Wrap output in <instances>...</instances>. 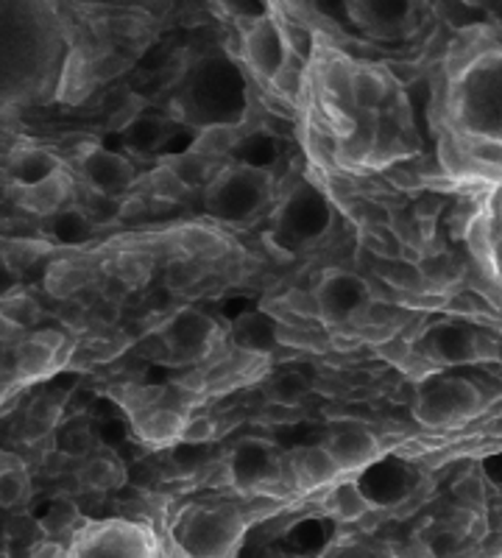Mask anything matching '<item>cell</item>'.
<instances>
[{
    "label": "cell",
    "mask_w": 502,
    "mask_h": 558,
    "mask_svg": "<svg viewBox=\"0 0 502 558\" xmlns=\"http://www.w3.org/2000/svg\"><path fill=\"white\" fill-rule=\"evenodd\" d=\"M246 59L255 68L257 76L273 82V76L285 68L287 62V48L282 32L273 26L271 20H255V26L246 32Z\"/></svg>",
    "instance_id": "5bb4252c"
},
{
    "label": "cell",
    "mask_w": 502,
    "mask_h": 558,
    "mask_svg": "<svg viewBox=\"0 0 502 558\" xmlns=\"http://www.w3.org/2000/svg\"><path fill=\"white\" fill-rule=\"evenodd\" d=\"M14 291V268L9 266L7 257L0 254V299L7 296V293Z\"/></svg>",
    "instance_id": "ee69618b"
},
{
    "label": "cell",
    "mask_w": 502,
    "mask_h": 558,
    "mask_svg": "<svg viewBox=\"0 0 502 558\" xmlns=\"http://www.w3.org/2000/svg\"><path fill=\"white\" fill-rule=\"evenodd\" d=\"M321 447L330 452L341 475L366 470V466H371L380 458V441H377L375 433L360 425H346L341 430L330 433Z\"/></svg>",
    "instance_id": "8fae6325"
},
{
    "label": "cell",
    "mask_w": 502,
    "mask_h": 558,
    "mask_svg": "<svg viewBox=\"0 0 502 558\" xmlns=\"http://www.w3.org/2000/svg\"><path fill=\"white\" fill-rule=\"evenodd\" d=\"M439 157L464 182H502V48L477 51L452 73Z\"/></svg>",
    "instance_id": "6da1fadb"
},
{
    "label": "cell",
    "mask_w": 502,
    "mask_h": 558,
    "mask_svg": "<svg viewBox=\"0 0 502 558\" xmlns=\"http://www.w3.org/2000/svg\"><path fill=\"white\" fill-rule=\"evenodd\" d=\"M277 347H293V349H321L325 338L318 336L307 324H291L277 318Z\"/></svg>",
    "instance_id": "4dcf8cb0"
},
{
    "label": "cell",
    "mask_w": 502,
    "mask_h": 558,
    "mask_svg": "<svg viewBox=\"0 0 502 558\" xmlns=\"http://www.w3.org/2000/svg\"><path fill=\"white\" fill-rule=\"evenodd\" d=\"M0 313H3L7 318H12L20 330H26V327L37 324L39 305L34 302L32 296H26V293L12 291V293H7V296L0 299Z\"/></svg>",
    "instance_id": "1f68e13d"
},
{
    "label": "cell",
    "mask_w": 502,
    "mask_h": 558,
    "mask_svg": "<svg viewBox=\"0 0 502 558\" xmlns=\"http://www.w3.org/2000/svg\"><path fill=\"white\" fill-rule=\"evenodd\" d=\"M271 196V173L266 168L235 166L223 168L207 184V213L218 221L243 223L252 221Z\"/></svg>",
    "instance_id": "3957f363"
},
{
    "label": "cell",
    "mask_w": 502,
    "mask_h": 558,
    "mask_svg": "<svg viewBox=\"0 0 502 558\" xmlns=\"http://www.w3.org/2000/svg\"><path fill=\"white\" fill-rule=\"evenodd\" d=\"M458 497L464 500V506L469 508H483V500H486V492H483V483L477 481V477H464V481L458 483Z\"/></svg>",
    "instance_id": "b9f144b4"
},
{
    "label": "cell",
    "mask_w": 502,
    "mask_h": 558,
    "mask_svg": "<svg viewBox=\"0 0 502 558\" xmlns=\"http://www.w3.org/2000/svg\"><path fill=\"white\" fill-rule=\"evenodd\" d=\"M285 307L293 311L296 316H313L318 318V305H316V296L305 291H291L285 296Z\"/></svg>",
    "instance_id": "60d3db41"
},
{
    "label": "cell",
    "mask_w": 502,
    "mask_h": 558,
    "mask_svg": "<svg viewBox=\"0 0 502 558\" xmlns=\"http://www.w3.org/2000/svg\"><path fill=\"white\" fill-rule=\"evenodd\" d=\"M179 248L187 257H201V260H216L218 254L223 252V238L212 229L204 227H187L179 232Z\"/></svg>",
    "instance_id": "484cf974"
},
{
    "label": "cell",
    "mask_w": 502,
    "mask_h": 558,
    "mask_svg": "<svg viewBox=\"0 0 502 558\" xmlns=\"http://www.w3.org/2000/svg\"><path fill=\"white\" fill-rule=\"evenodd\" d=\"M20 332H23V330H20L17 324H14L12 318H7V316H3V313H0V343L17 341Z\"/></svg>",
    "instance_id": "f6af8a7d"
},
{
    "label": "cell",
    "mask_w": 502,
    "mask_h": 558,
    "mask_svg": "<svg viewBox=\"0 0 502 558\" xmlns=\"http://www.w3.org/2000/svg\"><path fill=\"white\" fill-rule=\"evenodd\" d=\"M89 268L78 266L73 260H57L45 271V291L51 293L53 299H71L82 288L89 286Z\"/></svg>",
    "instance_id": "7402d4cb"
},
{
    "label": "cell",
    "mask_w": 502,
    "mask_h": 558,
    "mask_svg": "<svg viewBox=\"0 0 502 558\" xmlns=\"http://www.w3.org/2000/svg\"><path fill=\"white\" fill-rule=\"evenodd\" d=\"M330 495H327V511L335 517L338 522H357L360 517H366V511L371 508V500L366 497V492L360 488L357 481H341L330 483Z\"/></svg>",
    "instance_id": "ac0fdd59"
},
{
    "label": "cell",
    "mask_w": 502,
    "mask_h": 558,
    "mask_svg": "<svg viewBox=\"0 0 502 558\" xmlns=\"http://www.w3.org/2000/svg\"><path fill=\"white\" fill-rule=\"evenodd\" d=\"M243 533V517L230 502L191 506L173 525V539L187 558H223L235 550Z\"/></svg>",
    "instance_id": "7a4b0ae2"
},
{
    "label": "cell",
    "mask_w": 502,
    "mask_h": 558,
    "mask_svg": "<svg viewBox=\"0 0 502 558\" xmlns=\"http://www.w3.org/2000/svg\"><path fill=\"white\" fill-rule=\"evenodd\" d=\"M123 140H126V146L134 154H151L166 143V126L159 121H148L140 114L137 121L123 129Z\"/></svg>",
    "instance_id": "4316f807"
},
{
    "label": "cell",
    "mask_w": 502,
    "mask_h": 558,
    "mask_svg": "<svg viewBox=\"0 0 502 558\" xmlns=\"http://www.w3.org/2000/svg\"><path fill=\"white\" fill-rule=\"evenodd\" d=\"M425 352L432 363L441 366H461V363H475L486 355V338L458 322L436 324L425 338Z\"/></svg>",
    "instance_id": "9c48e42d"
},
{
    "label": "cell",
    "mask_w": 502,
    "mask_h": 558,
    "mask_svg": "<svg viewBox=\"0 0 502 558\" xmlns=\"http://www.w3.org/2000/svg\"><path fill=\"white\" fill-rule=\"evenodd\" d=\"M82 173L87 184L101 196H115L126 191L134 182V166L126 157L115 151H107L101 146H89L82 151Z\"/></svg>",
    "instance_id": "7c38bea8"
},
{
    "label": "cell",
    "mask_w": 502,
    "mask_h": 558,
    "mask_svg": "<svg viewBox=\"0 0 502 558\" xmlns=\"http://www.w3.org/2000/svg\"><path fill=\"white\" fill-rule=\"evenodd\" d=\"M489 187L494 191V202L489 204V209H480L469 238L475 252L480 254L483 268H489L494 282L502 286V182L489 184Z\"/></svg>",
    "instance_id": "4fadbf2b"
},
{
    "label": "cell",
    "mask_w": 502,
    "mask_h": 558,
    "mask_svg": "<svg viewBox=\"0 0 502 558\" xmlns=\"http://www.w3.org/2000/svg\"><path fill=\"white\" fill-rule=\"evenodd\" d=\"M42 252H45L42 243H34V241H17V243H12V246H9L7 252H3V257H7L9 266H12L14 271H17V268L32 266V263L37 260V257H39V254H42Z\"/></svg>",
    "instance_id": "f35d334b"
},
{
    "label": "cell",
    "mask_w": 502,
    "mask_h": 558,
    "mask_svg": "<svg viewBox=\"0 0 502 558\" xmlns=\"http://www.w3.org/2000/svg\"><path fill=\"white\" fill-rule=\"evenodd\" d=\"M230 475L243 492H257L280 481V458L262 438H243L230 456Z\"/></svg>",
    "instance_id": "30bf717a"
},
{
    "label": "cell",
    "mask_w": 502,
    "mask_h": 558,
    "mask_svg": "<svg viewBox=\"0 0 502 558\" xmlns=\"http://www.w3.org/2000/svg\"><path fill=\"white\" fill-rule=\"evenodd\" d=\"M310 391V383L305 380V375L299 372H285L282 377H277L271 386V400L282 408H296Z\"/></svg>",
    "instance_id": "f1b7e54d"
},
{
    "label": "cell",
    "mask_w": 502,
    "mask_h": 558,
    "mask_svg": "<svg viewBox=\"0 0 502 558\" xmlns=\"http://www.w3.org/2000/svg\"><path fill=\"white\" fill-rule=\"evenodd\" d=\"M235 343L243 352L262 355L271 347H277V318L268 313H246L235 324Z\"/></svg>",
    "instance_id": "d6986e66"
},
{
    "label": "cell",
    "mask_w": 502,
    "mask_h": 558,
    "mask_svg": "<svg viewBox=\"0 0 502 558\" xmlns=\"http://www.w3.org/2000/svg\"><path fill=\"white\" fill-rule=\"evenodd\" d=\"M71 558H154V539L134 522H96L78 533Z\"/></svg>",
    "instance_id": "8992f818"
},
{
    "label": "cell",
    "mask_w": 502,
    "mask_h": 558,
    "mask_svg": "<svg viewBox=\"0 0 502 558\" xmlns=\"http://www.w3.org/2000/svg\"><path fill=\"white\" fill-rule=\"evenodd\" d=\"M216 436V422L210 416H187L182 430H179V438L185 441V445H204V441H210Z\"/></svg>",
    "instance_id": "74e56055"
},
{
    "label": "cell",
    "mask_w": 502,
    "mask_h": 558,
    "mask_svg": "<svg viewBox=\"0 0 502 558\" xmlns=\"http://www.w3.org/2000/svg\"><path fill=\"white\" fill-rule=\"evenodd\" d=\"M53 232H57V238L62 243H82L89 235V221L78 209H68V213H59Z\"/></svg>",
    "instance_id": "836d02e7"
},
{
    "label": "cell",
    "mask_w": 502,
    "mask_h": 558,
    "mask_svg": "<svg viewBox=\"0 0 502 558\" xmlns=\"http://www.w3.org/2000/svg\"><path fill=\"white\" fill-rule=\"evenodd\" d=\"M53 171H59V162L48 151H39V148L20 151L12 162V177L17 179V187L42 182V179L51 177Z\"/></svg>",
    "instance_id": "d4e9b609"
},
{
    "label": "cell",
    "mask_w": 502,
    "mask_h": 558,
    "mask_svg": "<svg viewBox=\"0 0 502 558\" xmlns=\"http://www.w3.org/2000/svg\"><path fill=\"white\" fill-rule=\"evenodd\" d=\"M78 520V508L73 506V502H53L51 508H48V514L42 517V522H39V527H42L45 533H51V536H57V533L68 531L71 525H76Z\"/></svg>",
    "instance_id": "e575fe53"
},
{
    "label": "cell",
    "mask_w": 502,
    "mask_h": 558,
    "mask_svg": "<svg viewBox=\"0 0 502 558\" xmlns=\"http://www.w3.org/2000/svg\"><path fill=\"white\" fill-rule=\"evenodd\" d=\"M325 558H396V556L391 550H385V547L346 539V542H341V545L332 547Z\"/></svg>",
    "instance_id": "8d00e7d4"
},
{
    "label": "cell",
    "mask_w": 502,
    "mask_h": 558,
    "mask_svg": "<svg viewBox=\"0 0 502 558\" xmlns=\"http://www.w3.org/2000/svg\"><path fill=\"white\" fill-rule=\"evenodd\" d=\"M291 475L293 483L302 488V492H316V488H327L330 483H335L341 477L335 461L330 458V452L325 447H299V450L291 452Z\"/></svg>",
    "instance_id": "2e32d148"
},
{
    "label": "cell",
    "mask_w": 502,
    "mask_h": 558,
    "mask_svg": "<svg viewBox=\"0 0 502 558\" xmlns=\"http://www.w3.org/2000/svg\"><path fill=\"white\" fill-rule=\"evenodd\" d=\"M416 0H355V17L371 37H396L414 20Z\"/></svg>",
    "instance_id": "9a60e30c"
},
{
    "label": "cell",
    "mask_w": 502,
    "mask_h": 558,
    "mask_svg": "<svg viewBox=\"0 0 502 558\" xmlns=\"http://www.w3.org/2000/svg\"><path fill=\"white\" fill-rule=\"evenodd\" d=\"M330 202L325 198V193L310 187V184H299L296 191L287 193V198L277 209V218H273L277 238L291 248L316 243L330 229Z\"/></svg>",
    "instance_id": "5b68a950"
},
{
    "label": "cell",
    "mask_w": 502,
    "mask_h": 558,
    "mask_svg": "<svg viewBox=\"0 0 502 558\" xmlns=\"http://www.w3.org/2000/svg\"><path fill=\"white\" fill-rule=\"evenodd\" d=\"M159 166L168 168L179 182L185 184L187 191H193V187H207L218 173L216 159L201 157V154L191 151V148L182 154H173V157H162Z\"/></svg>",
    "instance_id": "ffe728a7"
},
{
    "label": "cell",
    "mask_w": 502,
    "mask_h": 558,
    "mask_svg": "<svg viewBox=\"0 0 502 558\" xmlns=\"http://www.w3.org/2000/svg\"><path fill=\"white\" fill-rule=\"evenodd\" d=\"M218 338H221L218 324L198 311L176 313L159 332L162 357L173 366H191V363L204 361L216 349Z\"/></svg>",
    "instance_id": "ba28073f"
},
{
    "label": "cell",
    "mask_w": 502,
    "mask_h": 558,
    "mask_svg": "<svg viewBox=\"0 0 502 558\" xmlns=\"http://www.w3.org/2000/svg\"><path fill=\"white\" fill-rule=\"evenodd\" d=\"M313 296H316L318 318L325 324H332V327L360 322L371 311L369 282L352 271H341V268L327 271Z\"/></svg>",
    "instance_id": "52a82bcc"
},
{
    "label": "cell",
    "mask_w": 502,
    "mask_h": 558,
    "mask_svg": "<svg viewBox=\"0 0 502 558\" xmlns=\"http://www.w3.org/2000/svg\"><path fill=\"white\" fill-rule=\"evenodd\" d=\"M461 547V539H458V533H452V531H441L436 539L430 542V556L432 558H452L455 553H458Z\"/></svg>",
    "instance_id": "7bdbcfd3"
},
{
    "label": "cell",
    "mask_w": 502,
    "mask_h": 558,
    "mask_svg": "<svg viewBox=\"0 0 502 558\" xmlns=\"http://www.w3.org/2000/svg\"><path fill=\"white\" fill-rule=\"evenodd\" d=\"M235 151H243V166H252V168H266L273 162V157H277V148H273V143L268 137H262V134H257V137H243L241 143H237Z\"/></svg>",
    "instance_id": "d6a6232c"
},
{
    "label": "cell",
    "mask_w": 502,
    "mask_h": 558,
    "mask_svg": "<svg viewBox=\"0 0 502 558\" xmlns=\"http://www.w3.org/2000/svg\"><path fill=\"white\" fill-rule=\"evenodd\" d=\"M483 393L464 377H427L414 402V416L425 427H452L475 416Z\"/></svg>",
    "instance_id": "277c9868"
},
{
    "label": "cell",
    "mask_w": 502,
    "mask_h": 558,
    "mask_svg": "<svg viewBox=\"0 0 502 558\" xmlns=\"http://www.w3.org/2000/svg\"><path fill=\"white\" fill-rule=\"evenodd\" d=\"M151 274V263L143 254H123L121 260L115 263V277L123 279L126 286H140Z\"/></svg>",
    "instance_id": "d590c367"
},
{
    "label": "cell",
    "mask_w": 502,
    "mask_h": 558,
    "mask_svg": "<svg viewBox=\"0 0 502 558\" xmlns=\"http://www.w3.org/2000/svg\"><path fill=\"white\" fill-rule=\"evenodd\" d=\"M243 140L241 129L235 123H207L201 132L193 140L191 151L201 154L207 159H221L226 154H232L237 148V143Z\"/></svg>",
    "instance_id": "44dd1931"
},
{
    "label": "cell",
    "mask_w": 502,
    "mask_h": 558,
    "mask_svg": "<svg viewBox=\"0 0 502 558\" xmlns=\"http://www.w3.org/2000/svg\"><path fill=\"white\" fill-rule=\"evenodd\" d=\"M17 191L20 207L28 209V213H37V216H53L71 198V179H68V173L53 171L42 182L26 184V187H17Z\"/></svg>",
    "instance_id": "e0dca14e"
},
{
    "label": "cell",
    "mask_w": 502,
    "mask_h": 558,
    "mask_svg": "<svg viewBox=\"0 0 502 558\" xmlns=\"http://www.w3.org/2000/svg\"><path fill=\"white\" fill-rule=\"evenodd\" d=\"M32 558H62V547L53 545V542H48V545H37L34 547Z\"/></svg>",
    "instance_id": "bcb514c9"
},
{
    "label": "cell",
    "mask_w": 502,
    "mask_h": 558,
    "mask_svg": "<svg viewBox=\"0 0 502 558\" xmlns=\"http://www.w3.org/2000/svg\"><path fill=\"white\" fill-rule=\"evenodd\" d=\"M82 481L84 486L98 488V492H109V488L121 486L123 470L112 461V458H89V461L84 463Z\"/></svg>",
    "instance_id": "83f0119b"
},
{
    "label": "cell",
    "mask_w": 502,
    "mask_h": 558,
    "mask_svg": "<svg viewBox=\"0 0 502 558\" xmlns=\"http://www.w3.org/2000/svg\"><path fill=\"white\" fill-rule=\"evenodd\" d=\"M57 366V352L39 336L26 338L17 343V372L26 380H37V377L51 375Z\"/></svg>",
    "instance_id": "cb8c5ba5"
},
{
    "label": "cell",
    "mask_w": 502,
    "mask_h": 558,
    "mask_svg": "<svg viewBox=\"0 0 502 558\" xmlns=\"http://www.w3.org/2000/svg\"><path fill=\"white\" fill-rule=\"evenodd\" d=\"M143 187H146L148 196L159 198V202H179V198H185L187 193H191L185 184L179 182V179L162 166H159L157 171L148 173V177L143 179Z\"/></svg>",
    "instance_id": "f546056e"
},
{
    "label": "cell",
    "mask_w": 502,
    "mask_h": 558,
    "mask_svg": "<svg viewBox=\"0 0 502 558\" xmlns=\"http://www.w3.org/2000/svg\"><path fill=\"white\" fill-rule=\"evenodd\" d=\"M168 282H171V288H176V291L196 288V282H201V268L196 266V257H193V260L173 263L171 271H168Z\"/></svg>",
    "instance_id": "ab89813d"
},
{
    "label": "cell",
    "mask_w": 502,
    "mask_h": 558,
    "mask_svg": "<svg viewBox=\"0 0 502 558\" xmlns=\"http://www.w3.org/2000/svg\"><path fill=\"white\" fill-rule=\"evenodd\" d=\"M32 492L28 472L23 461L12 452H0V508H14L26 500Z\"/></svg>",
    "instance_id": "603a6c76"
}]
</instances>
